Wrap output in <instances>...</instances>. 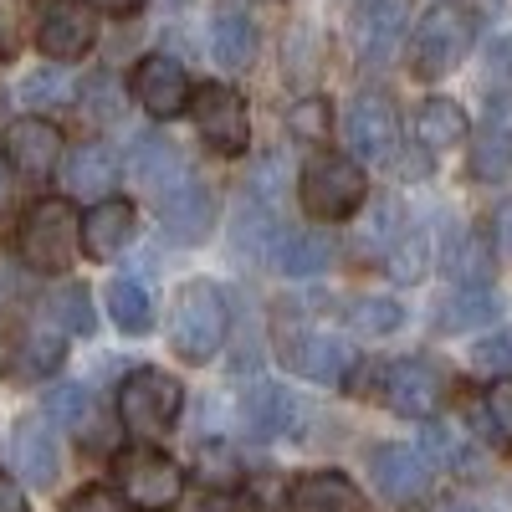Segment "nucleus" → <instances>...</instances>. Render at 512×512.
<instances>
[{
  "mask_svg": "<svg viewBox=\"0 0 512 512\" xmlns=\"http://www.w3.org/2000/svg\"><path fill=\"white\" fill-rule=\"evenodd\" d=\"M226 333H231V313H226V297L216 292V282H185L175 297V313H169L175 354L190 364H210L221 354Z\"/></svg>",
  "mask_w": 512,
  "mask_h": 512,
  "instance_id": "f257e3e1",
  "label": "nucleus"
},
{
  "mask_svg": "<svg viewBox=\"0 0 512 512\" xmlns=\"http://www.w3.org/2000/svg\"><path fill=\"white\" fill-rule=\"evenodd\" d=\"M21 262L31 272H67L72 267V256L82 246V221L72 216V205L67 200H36L26 216H21Z\"/></svg>",
  "mask_w": 512,
  "mask_h": 512,
  "instance_id": "f03ea898",
  "label": "nucleus"
},
{
  "mask_svg": "<svg viewBox=\"0 0 512 512\" xmlns=\"http://www.w3.org/2000/svg\"><path fill=\"white\" fill-rule=\"evenodd\" d=\"M185 410V384L164 369H134L118 384V420L134 436H164L175 431V420Z\"/></svg>",
  "mask_w": 512,
  "mask_h": 512,
  "instance_id": "7ed1b4c3",
  "label": "nucleus"
},
{
  "mask_svg": "<svg viewBox=\"0 0 512 512\" xmlns=\"http://www.w3.org/2000/svg\"><path fill=\"white\" fill-rule=\"evenodd\" d=\"M303 205H308V216L318 221H344L354 216V210L364 205L369 195V180H364V169L349 159V154H313L303 164Z\"/></svg>",
  "mask_w": 512,
  "mask_h": 512,
  "instance_id": "20e7f679",
  "label": "nucleus"
},
{
  "mask_svg": "<svg viewBox=\"0 0 512 512\" xmlns=\"http://www.w3.org/2000/svg\"><path fill=\"white\" fill-rule=\"evenodd\" d=\"M466 52H472V16H466L461 6H436L431 16H425L410 36V72L420 82H436L446 77Z\"/></svg>",
  "mask_w": 512,
  "mask_h": 512,
  "instance_id": "39448f33",
  "label": "nucleus"
},
{
  "mask_svg": "<svg viewBox=\"0 0 512 512\" xmlns=\"http://www.w3.org/2000/svg\"><path fill=\"white\" fill-rule=\"evenodd\" d=\"M118 497L134 502L139 512H169L180 497H185V472L180 461H169L164 451H128L118 461Z\"/></svg>",
  "mask_w": 512,
  "mask_h": 512,
  "instance_id": "423d86ee",
  "label": "nucleus"
},
{
  "mask_svg": "<svg viewBox=\"0 0 512 512\" xmlns=\"http://www.w3.org/2000/svg\"><path fill=\"white\" fill-rule=\"evenodd\" d=\"M190 108H195V128L200 139L216 149V154H241L251 144V118H246V98L226 82H200L190 93Z\"/></svg>",
  "mask_w": 512,
  "mask_h": 512,
  "instance_id": "0eeeda50",
  "label": "nucleus"
},
{
  "mask_svg": "<svg viewBox=\"0 0 512 512\" xmlns=\"http://www.w3.org/2000/svg\"><path fill=\"white\" fill-rule=\"evenodd\" d=\"M98 41V11L88 0H52L47 16L36 26V47L47 52L52 62H77L88 57Z\"/></svg>",
  "mask_w": 512,
  "mask_h": 512,
  "instance_id": "6e6552de",
  "label": "nucleus"
},
{
  "mask_svg": "<svg viewBox=\"0 0 512 512\" xmlns=\"http://www.w3.org/2000/svg\"><path fill=\"white\" fill-rule=\"evenodd\" d=\"M159 221L175 241H205L210 226H216V195L185 169L169 190H159Z\"/></svg>",
  "mask_w": 512,
  "mask_h": 512,
  "instance_id": "1a4fd4ad",
  "label": "nucleus"
},
{
  "mask_svg": "<svg viewBox=\"0 0 512 512\" xmlns=\"http://www.w3.org/2000/svg\"><path fill=\"white\" fill-rule=\"evenodd\" d=\"M344 139L359 159H384L390 149H400V113L384 93H364L349 103V118H344Z\"/></svg>",
  "mask_w": 512,
  "mask_h": 512,
  "instance_id": "9d476101",
  "label": "nucleus"
},
{
  "mask_svg": "<svg viewBox=\"0 0 512 512\" xmlns=\"http://www.w3.org/2000/svg\"><path fill=\"white\" fill-rule=\"evenodd\" d=\"M441 390H446V379L436 364H425V359H400L384 369V405H390L395 415H431L441 405Z\"/></svg>",
  "mask_w": 512,
  "mask_h": 512,
  "instance_id": "9b49d317",
  "label": "nucleus"
},
{
  "mask_svg": "<svg viewBox=\"0 0 512 512\" xmlns=\"http://www.w3.org/2000/svg\"><path fill=\"white\" fill-rule=\"evenodd\" d=\"M6 164L26 180H41L62 164V134L47 118H16L6 128Z\"/></svg>",
  "mask_w": 512,
  "mask_h": 512,
  "instance_id": "f8f14e48",
  "label": "nucleus"
},
{
  "mask_svg": "<svg viewBox=\"0 0 512 512\" xmlns=\"http://www.w3.org/2000/svg\"><path fill=\"white\" fill-rule=\"evenodd\" d=\"M134 98L154 113V118H180L190 108V77L175 57H144L134 67Z\"/></svg>",
  "mask_w": 512,
  "mask_h": 512,
  "instance_id": "ddd939ff",
  "label": "nucleus"
},
{
  "mask_svg": "<svg viewBox=\"0 0 512 512\" xmlns=\"http://www.w3.org/2000/svg\"><path fill=\"white\" fill-rule=\"evenodd\" d=\"M282 359L297 369V374H308L313 384H344V374L354 369V349L344 344V338H333V333H303V338H282Z\"/></svg>",
  "mask_w": 512,
  "mask_h": 512,
  "instance_id": "4468645a",
  "label": "nucleus"
},
{
  "mask_svg": "<svg viewBox=\"0 0 512 512\" xmlns=\"http://www.w3.org/2000/svg\"><path fill=\"white\" fill-rule=\"evenodd\" d=\"M369 477H374L379 497L410 502V497L425 492V482H431V466H425V456L415 446H379L369 456Z\"/></svg>",
  "mask_w": 512,
  "mask_h": 512,
  "instance_id": "2eb2a0df",
  "label": "nucleus"
},
{
  "mask_svg": "<svg viewBox=\"0 0 512 512\" xmlns=\"http://www.w3.org/2000/svg\"><path fill=\"white\" fill-rule=\"evenodd\" d=\"M134 226H139L134 205L118 200V195H103V200H93L88 216H82V251L108 262V256H118L128 241H134Z\"/></svg>",
  "mask_w": 512,
  "mask_h": 512,
  "instance_id": "dca6fc26",
  "label": "nucleus"
},
{
  "mask_svg": "<svg viewBox=\"0 0 512 512\" xmlns=\"http://www.w3.org/2000/svg\"><path fill=\"white\" fill-rule=\"evenodd\" d=\"M118 185V154L98 139L77 144L67 159H62V190L77 195V200H103L108 190Z\"/></svg>",
  "mask_w": 512,
  "mask_h": 512,
  "instance_id": "f3484780",
  "label": "nucleus"
},
{
  "mask_svg": "<svg viewBox=\"0 0 512 512\" xmlns=\"http://www.w3.org/2000/svg\"><path fill=\"white\" fill-rule=\"evenodd\" d=\"M11 461H16V472L31 482V487H52L57 482V466H62V451H57V436H52V425L31 415L16 425V436H11Z\"/></svg>",
  "mask_w": 512,
  "mask_h": 512,
  "instance_id": "a211bd4d",
  "label": "nucleus"
},
{
  "mask_svg": "<svg viewBox=\"0 0 512 512\" xmlns=\"http://www.w3.org/2000/svg\"><path fill=\"white\" fill-rule=\"evenodd\" d=\"M292 512H359V492L344 472H308L292 482Z\"/></svg>",
  "mask_w": 512,
  "mask_h": 512,
  "instance_id": "6ab92c4d",
  "label": "nucleus"
},
{
  "mask_svg": "<svg viewBox=\"0 0 512 512\" xmlns=\"http://www.w3.org/2000/svg\"><path fill=\"white\" fill-rule=\"evenodd\" d=\"M292 395L282 390V384H256V390L241 400V420H246V431L256 441H272V436H287L292 431Z\"/></svg>",
  "mask_w": 512,
  "mask_h": 512,
  "instance_id": "aec40b11",
  "label": "nucleus"
},
{
  "mask_svg": "<svg viewBox=\"0 0 512 512\" xmlns=\"http://www.w3.org/2000/svg\"><path fill=\"white\" fill-rule=\"evenodd\" d=\"M62 359H67L62 328H36V333L21 338L16 354L6 359V374H16V379H47V374L62 369Z\"/></svg>",
  "mask_w": 512,
  "mask_h": 512,
  "instance_id": "412c9836",
  "label": "nucleus"
},
{
  "mask_svg": "<svg viewBox=\"0 0 512 512\" xmlns=\"http://www.w3.org/2000/svg\"><path fill=\"white\" fill-rule=\"evenodd\" d=\"M466 128H472V118H466V108L451 103V98H425L415 108V139H420V149H451V144L466 139Z\"/></svg>",
  "mask_w": 512,
  "mask_h": 512,
  "instance_id": "4be33fe9",
  "label": "nucleus"
},
{
  "mask_svg": "<svg viewBox=\"0 0 512 512\" xmlns=\"http://www.w3.org/2000/svg\"><path fill=\"white\" fill-rule=\"evenodd\" d=\"M405 26H410V0H369L364 6V52H369V62L390 57L405 41Z\"/></svg>",
  "mask_w": 512,
  "mask_h": 512,
  "instance_id": "5701e85b",
  "label": "nucleus"
},
{
  "mask_svg": "<svg viewBox=\"0 0 512 512\" xmlns=\"http://www.w3.org/2000/svg\"><path fill=\"white\" fill-rule=\"evenodd\" d=\"M210 52H216L221 67L246 72L256 62V26L241 11H216V21H210Z\"/></svg>",
  "mask_w": 512,
  "mask_h": 512,
  "instance_id": "b1692460",
  "label": "nucleus"
},
{
  "mask_svg": "<svg viewBox=\"0 0 512 512\" xmlns=\"http://www.w3.org/2000/svg\"><path fill=\"white\" fill-rule=\"evenodd\" d=\"M492 318H497V297L487 287H461L436 308V328H446V333H472Z\"/></svg>",
  "mask_w": 512,
  "mask_h": 512,
  "instance_id": "393cba45",
  "label": "nucleus"
},
{
  "mask_svg": "<svg viewBox=\"0 0 512 512\" xmlns=\"http://www.w3.org/2000/svg\"><path fill=\"white\" fill-rule=\"evenodd\" d=\"M277 267L287 272V277H313V272H323L328 267V241L323 236H313V231H282L277 236Z\"/></svg>",
  "mask_w": 512,
  "mask_h": 512,
  "instance_id": "a878e982",
  "label": "nucleus"
},
{
  "mask_svg": "<svg viewBox=\"0 0 512 512\" xmlns=\"http://www.w3.org/2000/svg\"><path fill=\"white\" fill-rule=\"evenodd\" d=\"M108 318L123 333H149L154 328V297H149V287L128 282V277L108 282Z\"/></svg>",
  "mask_w": 512,
  "mask_h": 512,
  "instance_id": "bb28decb",
  "label": "nucleus"
},
{
  "mask_svg": "<svg viewBox=\"0 0 512 512\" xmlns=\"http://www.w3.org/2000/svg\"><path fill=\"white\" fill-rule=\"evenodd\" d=\"M195 482L210 492H236L241 487V456L231 441H200L195 446Z\"/></svg>",
  "mask_w": 512,
  "mask_h": 512,
  "instance_id": "cd10ccee",
  "label": "nucleus"
},
{
  "mask_svg": "<svg viewBox=\"0 0 512 512\" xmlns=\"http://www.w3.org/2000/svg\"><path fill=\"white\" fill-rule=\"evenodd\" d=\"M134 169H139V180L159 195V190H169L180 175H185V164H180V154L169 149L164 139H139V149H134Z\"/></svg>",
  "mask_w": 512,
  "mask_h": 512,
  "instance_id": "c85d7f7f",
  "label": "nucleus"
},
{
  "mask_svg": "<svg viewBox=\"0 0 512 512\" xmlns=\"http://www.w3.org/2000/svg\"><path fill=\"white\" fill-rule=\"evenodd\" d=\"M384 267H390L395 282H420L425 267H431V241H425V231H405L390 246V256H384Z\"/></svg>",
  "mask_w": 512,
  "mask_h": 512,
  "instance_id": "c756f323",
  "label": "nucleus"
},
{
  "mask_svg": "<svg viewBox=\"0 0 512 512\" xmlns=\"http://www.w3.org/2000/svg\"><path fill=\"white\" fill-rule=\"evenodd\" d=\"M47 318L62 333H93V303H88V287H62L47 297Z\"/></svg>",
  "mask_w": 512,
  "mask_h": 512,
  "instance_id": "7c9ffc66",
  "label": "nucleus"
},
{
  "mask_svg": "<svg viewBox=\"0 0 512 512\" xmlns=\"http://www.w3.org/2000/svg\"><path fill=\"white\" fill-rule=\"evenodd\" d=\"M507 169H512V139L482 123L477 149H472V175H482V180H502Z\"/></svg>",
  "mask_w": 512,
  "mask_h": 512,
  "instance_id": "2f4dec72",
  "label": "nucleus"
},
{
  "mask_svg": "<svg viewBox=\"0 0 512 512\" xmlns=\"http://www.w3.org/2000/svg\"><path fill=\"white\" fill-rule=\"evenodd\" d=\"M21 103H26V108H67V103H72V82H67L62 72H52V67L26 72Z\"/></svg>",
  "mask_w": 512,
  "mask_h": 512,
  "instance_id": "473e14b6",
  "label": "nucleus"
},
{
  "mask_svg": "<svg viewBox=\"0 0 512 512\" xmlns=\"http://www.w3.org/2000/svg\"><path fill=\"white\" fill-rule=\"evenodd\" d=\"M349 323L359 333H395L405 323V308L395 303V297H359V303L349 308Z\"/></svg>",
  "mask_w": 512,
  "mask_h": 512,
  "instance_id": "72a5a7b5",
  "label": "nucleus"
},
{
  "mask_svg": "<svg viewBox=\"0 0 512 512\" xmlns=\"http://www.w3.org/2000/svg\"><path fill=\"white\" fill-rule=\"evenodd\" d=\"M47 415H52L57 425H67V431H82V425H88V415H93V400H88V390H82V384H57V390L47 395Z\"/></svg>",
  "mask_w": 512,
  "mask_h": 512,
  "instance_id": "f704fd0d",
  "label": "nucleus"
},
{
  "mask_svg": "<svg viewBox=\"0 0 512 512\" xmlns=\"http://www.w3.org/2000/svg\"><path fill=\"white\" fill-rule=\"evenodd\" d=\"M446 267L472 287V282H487V272H492V256H487V246H482V236H461L456 241V251H446Z\"/></svg>",
  "mask_w": 512,
  "mask_h": 512,
  "instance_id": "c9c22d12",
  "label": "nucleus"
},
{
  "mask_svg": "<svg viewBox=\"0 0 512 512\" xmlns=\"http://www.w3.org/2000/svg\"><path fill=\"white\" fill-rule=\"evenodd\" d=\"M287 128L297 139H323L328 134V103L323 98H297L287 113Z\"/></svg>",
  "mask_w": 512,
  "mask_h": 512,
  "instance_id": "e433bc0d",
  "label": "nucleus"
},
{
  "mask_svg": "<svg viewBox=\"0 0 512 512\" xmlns=\"http://www.w3.org/2000/svg\"><path fill=\"white\" fill-rule=\"evenodd\" d=\"M487 415L502 431V441H512V374H502L492 390H487Z\"/></svg>",
  "mask_w": 512,
  "mask_h": 512,
  "instance_id": "4c0bfd02",
  "label": "nucleus"
},
{
  "mask_svg": "<svg viewBox=\"0 0 512 512\" xmlns=\"http://www.w3.org/2000/svg\"><path fill=\"white\" fill-rule=\"evenodd\" d=\"M477 369H497V374H512V333H497V338H482L477 354H472Z\"/></svg>",
  "mask_w": 512,
  "mask_h": 512,
  "instance_id": "58836bf2",
  "label": "nucleus"
},
{
  "mask_svg": "<svg viewBox=\"0 0 512 512\" xmlns=\"http://www.w3.org/2000/svg\"><path fill=\"white\" fill-rule=\"evenodd\" d=\"M62 512H123V497L113 487H82V492L67 497Z\"/></svg>",
  "mask_w": 512,
  "mask_h": 512,
  "instance_id": "ea45409f",
  "label": "nucleus"
},
{
  "mask_svg": "<svg viewBox=\"0 0 512 512\" xmlns=\"http://www.w3.org/2000/svg\"><path fill=\"white\" fill-rule=\"evenodd\" d=\"M487 128H497V134H507L512 139V93H497L492 103H487V118H482Z\"/></svg>",
  "mask_w": 512,
  "mask_h": 512,
  "instance_id": "a19ab883",
  "label": "nucleus"
},
{
  "mask_svg": "<svg viewBox=\"0 0 512 512\" xmlns=\"http://www.w3.org/2000/svg\"><path fill=\"white\" fill-rule=\"evenodd\" d=\"M0 512H31V502H26V492L11 472H0Z\"/></svg>",
  "mask_w": 512,
  "mask_h": 512,
  "instance_id": "79ce46f5",
  "label": "nucleus"
},
{
  "mask_svg": "<svg viewBox=\"0 0 512 512\" xmlns=\"http://www.w3.org/2000/svg\"><path fill=\"white\" fill-rule=\"evenodd\" d=\"M88 103L98 113H118V93H113V77H93L88 82Z\"/></svg>",
  "mask_w": 512,
  "mask_h": 512,
  "instance_id": "37998d69",
  "label": "nucleus"
},
{
  "mask_svg": "<svg viewBox=\"0 0 512 512\" xmlns=\"http://www.w3.org/2000/svg\"><path fill=\"white\" fill-rule=\"evenodd\" d=\"M16 52V16L11 6H0V57H11Z\"/></svg>",
  "mask_w": 512,
  "mask_h": 512,
  "instance_id": "c03bdc74",
  "label": "nucleus"
},
{
  "mask_svg": "<svg viewBox=\"0 0 512 512\" xmlns=\"http://www.w3.org/2000/svg\"><path fill=\"white\" fill-rule=\"evenodd\" d=\"M88 6H93V11H108V16H134L144 0H88Z\"/></svg>",
  "mask_w": 512,
  "mask_h": 512,
  "instance_id": "a18cd8bd",
  "label": "nucleus"
},
{
  "mask_svg": "<svg viewBox=\"0 0 512 512\" xmlns=\"http://www.w3.org/2000/svg\"><path fill=\"white\" fill-rule=\"evenodd\" d=\"M497 246L507 251V262H512V205H502V216H497Z\"/></svg>",
  "mask_w": 512,
  "mask_h": 512,
  "instance_id": "49530a36",
  "label": "nucleus"
},
{
  "mask_svg": "<svg viewBox=\"0 0 512 512\" xmlns=\"http://www.w3.org/2000/svg\"><path fill=\"white\" fill-rule=\"evenodd\" d=\"M451 6H461V0H451Z\"/></svg>",
  "mask_w": 512,
  "mask_h": 512,
  "instance_id": "de8ad7c7",
  "label": "nucleus"
}]
</instances>
